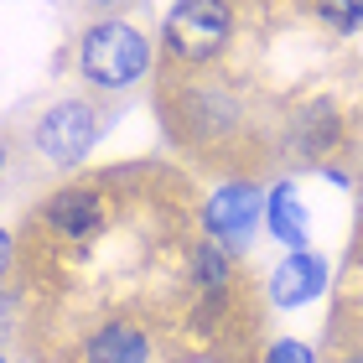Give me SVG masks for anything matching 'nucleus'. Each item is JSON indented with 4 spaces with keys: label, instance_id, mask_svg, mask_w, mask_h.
<instances>
[{
    "label": "nucleus",
    "instance_id": "nucleus-1",
    "mask_svg": "<svg viewBox=\"0 0 363 363\" xmlns=\"http://www.w3.org/2000/svg\"><path fill=\"white\" fill-rule=\"evenodd\" d=\"M145 68H151V47H145L135 26L104 21L84 37V73L99 89H130Z\"/></svg>",
    "mask_w": 363,
    "mask_h": 363
},
{
    "label": "nucleus",
    "instance_id": "nucleus-2",
    "mask_svg": "<svg viewBox=\"0 0 363 363\" xmlns=\"http://www.w3.org/2000/svg\"><path fill=\"white\" fill-rule=\"evenodd\" d=\"M94 140H99V114L78 99H62L37 120V151L57 167H78Z\"/></svg>",
    "mask_w": 363,
    "mask_h": 363
},
{
    "label": "nucleus",
    "instance_id": "nucleus-3",
    "mask_svg": "<svg viewBox=\"0 0 363 363\" xmlns=\"http://www.w3.org/2000/svg\"><path fill=\"white\" fill-rule=\"evenodd\" d=\"M228 37V6H213V0H187L167 16V47L187 62H203L223 47Z\"/></svg>",
    "mask_w": 363,
    "mask_h": 363
},
{
    "label": "nucleus",
    "instance_id": "nucleus-4",
    "mask_svg": "<svg viewBox=\"0 0 363 363\" xmlns=\"http://www.w3.org/2000/svg\"><path fill=\"white\" fill-rule=\"evenodd\" d=\"M259 213H265V197H259L255 187H244V182H228V187H218L208 197V228H213V239L234 244V250L255 234Z\"/></svg>",
    "mask_w": 363,
    "mask_h": 363
},
{
    "label": "nucleus",
    "instance_id": "nucleus-5",
    "mask_svg": "<svg viewBox=\"0 0 363 363\" xmlns=\"http://www.w3.org/2000/svg\"><path fill=\"white\" fill-rule=\"evenodd\" d=\"M327 291V265L317 255H291L286 265H280L270 275V296H275V306H306V301H317V296Z\"/></svg>",
    "mask_w": 363,
    "mask_h": 363
},
{
    "label": "nucleus",
    "instance_id": "nucleus-6",
    "mask_svg": "<svg viewBox=\"0 0 363 363\" xmlns=\"http://www.w3.org/2000/svg\"><path fill=\"white\" fill-rule=\"evenodd\" d=\"M47 218H52V228H62V234L89 239L99 228V218H104V208H99L94 192H57L52 208H47Z\"/></svg>",
    "mask_w": 363,
    "mask_h": 363
},
{
    "label": "nucleus",
    "instance_id": "nucleus-7",
    "mask_svg": "<svg viewBox=\"0 0 363 363\" xmlns=\"http://www.w3.org/2000/svg\"><path fill=\"white\" fill-rule=\"evenodd\" d=\"M265 213H270L275 239H280V244H291V250L301 255V244H306V208H301V192H296L291 182H280V187L270 192Z\"/></svg>",
    "mask_w": 363,
    "mask_h": 363
},
{
    "label": "nucleus",
    "instance_id": "nucleus-8",
    "mask_svg": "<svg viewBox=\"0 0 363 363\" xmlns=\"http://www.w3.org/2000/svg\"><path fill=\"white\" fill-rule=\"evenodd\" d=\"M140 358H145V337L125 322L104 327V333L89 342V363H140Z\"/></svg>",
    "mask_w": 363,
    "mask_h": 363
},
{
    "label": "nucleus",
    "instance_id": "nucleus-9",
    "mask_svg": "<svg viewBox=\"0 0 363 363\" xmlns=\"http://www.w3.org/2000/svg\"><path fill=\"white\" fill-rule=\"evenodd\" d=\"M197 280H203V286H223V280H228V259L213 250V244L197 250Z\"/></svg>",
    "mask_w": 363,
    "mask_h": 363
},
{
    "label": "nucleus",
    "instance_id": "nucleus-10",
    "mask_svg": "<svg viewBox=\"0 0 363 363\" xmlns=\"http://www.w3.org/2000/svg\"><path fill=\"white\" fill-rule=\"evenodd\" d=\"M265 363H317V353H311L306 342H275Z\"/></svg>",
    "mask_w": 363,
    "mask_h": 363
},
{
    "label": "nucleus",
    "instance_id": "nucleus-11",
    "mask_svg": "<svg viewBox=\"0 0 363 363\" xmlns=\"http://www.w3.org/2000/svg\"><path fill=\"white\" fill-rule=\"evenodd\" d=\"M322 16H327V21H337V26H363V6H327Z\"/></svg>",
    "mask_w": 363,
    "mask_h": 363
},
{
    "label": "nucleus",
    "instance_id": "nucleus-12",
    "mask_svg": "<svg viewBox=\"0 0 363 363\" xmlns=\"http://www.w3.org/2000/svg\"><path fill=\"white\" fill-rule=\"evenodd\" d=\"M6 259H11V239H6V228H0V270H6Z\"/></svg>",
    "mask_w": 363,
    "mask_h": 363
},
{
    "label": "nucleus",
    "instance_id": "nucleus-13",
    "mask_svg": "<svg viewBox=\"0 0 363 363\" xmlns=\"http://www.w3.org/2000/svg\"><path fill=\"white\" fill-rule=\"evenodd\" d=\"M348 363H363V358H348Z\"/></svg>",
    "mask_w": 363,
    "mask_h": 363
},
{
    "label": "nucleus",
    "instance_id": "nucleus-14",
    "mask_svg": "<svg viewBox=\"0 0 363 363\" xmlns=\"http://www.w3.org/2000/svg\"><path fill=\"white\" fill-rule=\"evenodd\" d=\"M0 363H6V358H0Z\"/></svg>",
    "mask_w": 363,
    "mask_h": 363
},
{
    "label": "nucleus",
    "instance_id": "nucleus-15",
    "mask_svg": "<svg viewBox=\"0 0 363 363\" xmlns=\"http://www.w3.org/2000/svg\"><path fill=\"white\" fill-rule=\"evenodd\" d=\"M0 161H6V156H0Z\"/></svg>",
    "mask_w": 363,
    "mask_h": 363
}]
</instances>
